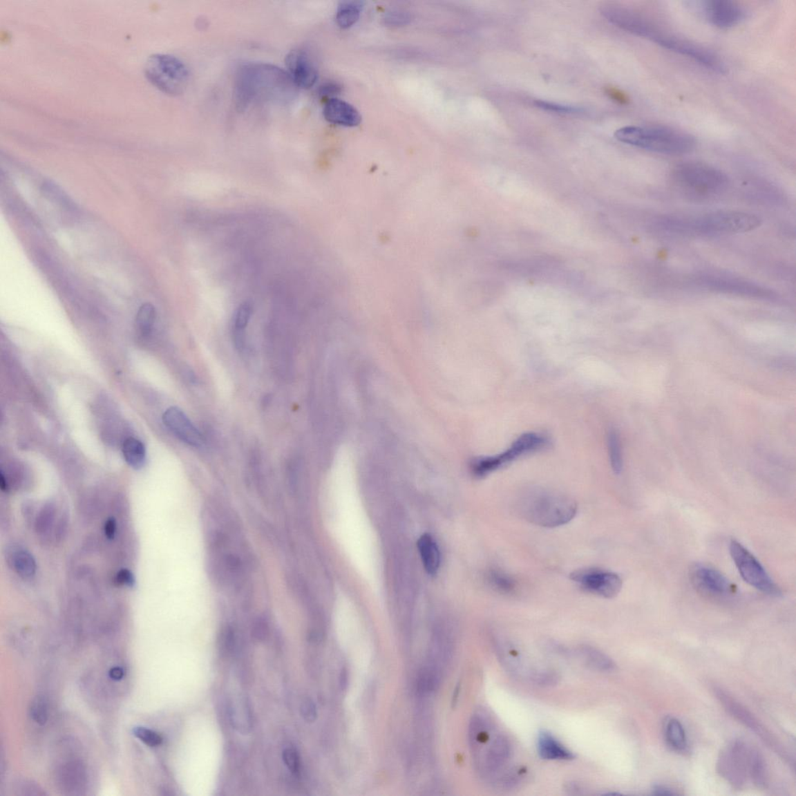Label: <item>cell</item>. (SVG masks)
<instances>
[{
    "label": "cell",
    "instance_id": "obj_1",
    "mask_svg": "<svg viewBox=\"0 0 796 796\" xmlns=\"http://www.w3.org/2000/svg\"><path fill=\"white\" fill-rule=\"evenodd\" d=\"M760 217L739 211H718L696 216H661L651 227L655 231L682 238H717L744 234L761 225Z\"/></svg>",
    "mask_w": 796,
    "mask_h": 796
},
{
    "label": "cell",
    "instance_id": "obj_2",
    "mask_svg": "<svg viewBox=\"0 0 796 796\" xmlns=\"http://www.w3.org/2000/svg\"><path fill=\"white\" fill-rule=\"evenodd\" d=\"M295 86L288 73L281 68L265 64H245L236 73V105L239 110H245L255 102L284 100Z\"/></svg>",
    "mask_w": 796,
    "mask_h": 796
},
{
    "label": "cell",
    "instance_id": "obj_3",
    "mask_svg": "<svg viewBox=\"0 0 796 796\" xmlns=\"http://www.w3.org/2000/svg\"><path fill=\"white\" fill-rule=\"evenodd\" d=\"M672 180L683 196L694 202L711 201L729 189L726 174L711 165L700 162H684L672 171Z\"/></svg>",
    "mask_w": 796,
    "mask_h": 796
},
{
    "label": "cell",
    "instance_id": "obj_4",
    "mask_svg": "<svg viewBox=\"0 0 796 796\" xmlns=\"http://www.w3.org/2000/svg\"><path fill=\"white\" fill-rule=\"evenodd\" d=\"M518 508L526 520L547 528L567 524L578 511L571 498L543 489L528 491L520 498Z\"/></svg>",
    "mask_w": 796,
    "mask_h": 796
},
{
    "label": "cell",
    "instance_id": "obj_5",
    "mask_svg": "<svg viewBox=\"0 0 796 796\" xmlns=\"http://www.w3.org/2000/svg\"><path fill=\"white\" fill-rule=\"evenodd\" d=\"M615 138L625 144L665 155H683L692 151L694 136L662 126H625L616 131Z\"/></svg>",
    "mask_w": 796,
    "mask_h": 796
},
{
    "label": "cell",
    "instance_id": "obj_6",
    "mask_svg": "<svg viewBox=\"0 0 796 796\" xmlns=\"http://www.w3.org/2000/svg\"><path fill=\"white\" fill-rule=\"evenodd\" d=\"M145 74L149 82L171 96L182 93L189 80V72L184 62L166 54L151 55L146 61Z\"/></svg>",
    "mask_w": 796,
    "mask_h": 796
},
{
    "label": "cell",
    "instance_id": "obj_7",
    "mask_svg": "<svg viewBox=\"0 0 796 796\" xmlns=\"http://www.w3.org/2000/svg\"><path fill=\"white\" fill-rule=\"evenodd\" d=\"M549 444V439L542 434L537 433L522 434L505 452L496 456L475 459L472 464V471L477 477L486 476L526 454L544 449Z\"/></svg>",
    "mask_w": 796,
    "mask_h": 796
},
{
    "label": "cell",
    "instance_id": "obj_8",
    "mask_svg": "<svg viewBox=\"0 0 796 796\" xmlns=\"http://www.w3.org/2000/svg\"><path fill=\"white\" fill-rule=\"evenodd\" d=\"M694 283L703 289L726 295L774 301L777 298L773 290L739 277L723 274L704 273L696 276Z\"/></svg>",
    "mask_w": 796,
    "mask_h": 796
},
{
    "label": "cell",
    "instance_id": "obj_9",
    "mask_svg": "<svg viewBox=\"0 0 796 796\" xmlns=\"http://www.w3.org/2000/svg\"><path fill=\"white\" fill-rule=\"evenodd\" d=\"M731 557L743 580L751 587L770 596H779L781 590L771 580L760 562L736 540L730 545Z\"/></svg>",
    "mask_w": 796,
    "mask_h": 796
},
{
    "label": "cell",
    "instance_id": "obj_10",
    "mask_svg": "<svg viewBox=\"0 0 796 796\" xmlns=\"http://www.w3.org/2000/svg\"><path fill=\"white\" fill-rule=\"evenodd\" d=\"M751 746L736 739L721 751L717 768L719 773L734 788H741L749 779L748 766Z\"/></svg>",
    "mask_w": 796,
    "mask_h": 796
},
{
    "label": "cell",
    "instance_id": "obj_11",
    "mask_svg": "<svg viewBox=\"0 0 796 796\" xmlns=\"http://www.w3.org/2000/svg\"><path fill=\"white\" fill-rule=\"evenodd\" d=\"M600 11L602 15L616 27L643 39L651 41L658 28L648 18L619 6L606 5Z\"/></svg>",
    "mask_w": 796,
    "mask_h": 796
},
{
    "label": "cell",
    "instance_id": "obj_12",
    "mask_svg": "<svg viewBox=\"0 0 796 796\" xmlns=\"http://www.w3.org/2000/svg\"><path fill=\"white\" fill-rule=\"evenodd\" d=\"M570 577L588 592L607 599L617 596L623 584L621 578L614 572L597 569L577 570Z\"/></svg>",
    "mask_w": 796,
    "mask_h": 796
},
{
    "label": "cell",
    "instance_id": "obj_13",
    "mask_svg": "<svg viewBox=\"0 0 796 796\" xmlns=\"http://www.w3.org/2000/svg\"><path fill=\"white\" fill-rule=\"evenodd\" d=\"M690 578L696 591L709 598L723 599L735 593L736 587L724 575L707 565H694Z\"/></svg>",
    "mask_w": 796,
    "mask_h": 796
},
{
    "label": "cell",
    "instance_id": "obj_14",
    "mask_svg": "<svg viewBox=\"0 0 796 796\" xmlns=\"http://www.w3.org/2000/svg\"><path fill=\"white\" fill-rule=\"evenodd\" d=\"M696 6L706 20L720 29H730L741 23L746 17V9L730 0H709Z\"/></svg>",
    "mask_w": 796,
    "mask_h": 796
},
{
    "label": "cell",
    "instance_id": "obj_15",
    "mask_svg": "<svg viewBox=\"0 0 796 796\" xmlns=\"http://www.w3.org/2000/svg\"><path fill=\"white\" fill-rule=\"evenodd\" d=\"M285 66L296 86L303 89L312 87L319 79V73L306 50L295 48L286 55Z\"/></svg>",
    "mask_w": 796,
    "mask_h": 796
},
{
    "label": "cell",
    "instance_id": "obj_16",
    "mask_svg": "<svg viewBox=\"0 0 796 796\" xmlns=\"http://www.w3.org/2000/svg\"><path fill=\"white\" fill-rule=\"evenodd\" d=\"M163 421L166 427L180 441L193 447L205 444L203 435L182 409L171 407L165 410Z\"/></svg>",
    "mask_w": 796,
    "mask_h": 796
},
{
    "label": "cell",
    "instance_id": "obj_17",
    "mask_svg": "<svg viewBox=\"0 0 796 796\" xmlns=\"http://www.w3.org/2000/svg\"><path fill=\"white\" fill-rule=\"evenodd\" d=\"M86 777L84 764L77 760L61 763L55 769L56 782L67 794H81L86 788Z\"/></svg>",
    "mask_w": 796,
    "mask_h": 796
},
{
    "label": "cell",
    "instance_id": "obj_18",
    "mask_svg": "<svg viewBox=\"0 0 796 796\" xmlns=\"http://www.w3.org/2000/svg\"><path fill=\"white\" fill-rule=\"evenodd\" d=\"M323 116L332 124L347 127L359 126L362 117L351 104L338 98H330L323 108Z\"/></svg>",
    "mask_w": 796,
    "mask_h": 796
},
{
    "label": "cell",
    "instance_id": "obj_19",
    "mask_svg": "<svg viewBox=\"0 0 796 796\" xmlns=\"http://www.w3.org/2000/svg\"><path fill=\"white\" fill-rule=\"evenodd\" d=\"M714 690L715 693H717V698L728 712L739 721H741L746 726L749 727L752 731L758 733V735H760L761 737L766 740V741L769 742L771 745H774L773 739H770L766 730H765L761 725L758 723V721L752 717L751 713L732 699L729 694L725 693L723 690L715 689Z\"/></svg>",
    "mask_w": 796,
    "mask_h": 796
},
{
    "label": "cell",
    "instance_id": "obj_20",
    "mask_svg": "<svg viewBox=\"0 0 796 796\" xmlns=\"http://www.w3.org/2000/svg\"><path fill=\"white\" fill-rule=\"evenodd\" d=\"M539 755L545 760L569 761L574 758V754L560 743L551 734L540 732L538 738Z\"/></svg>",
    "mask_w": 796,
    "mask_h": 796
},
{
    "label": "cell",
    "instance_id": "obj_21",
    "mask_svg": "<svg viewBox=\"0 0 796 796\" xmlns=\"http://www.w3.org/2000/svg\"><path fill=\"white\" fill-rule=\"evenodd\" d=\"M8 564L17 574L25 580H29L36 574V562L31 553L21 547L10 551Z\"/></svg>",
    "mask_w": 796,
    "mask_h": 796
},
{
    "label": "cell",
    "instance_id": "obj_22",
    "mask_svg": "<svg viewBox=\"0 0 796 796\" xmlns=\"http://www.w3.org/2000/svg\"><path fill=\"white\" fill-rule=\"evenodd\" d=\"M577 655L582 662L593 670L601 672L614 670L616 665L605 653L588 645L580 646L577 650Z\"/></svg>",
    "mask_w": 796,
    "mask_h": 796
},
{
    "label": "cell",
    "instance_id": "obj_23",
    "mask_svg": "<svg viewBox=\"0 0 796 796\" xmlns=\"http://www.w3.org/2000/svg\"><path fill=\"white\" fill-rule=\"evenodd\" d=\"M421 561L428 574H437L440 564V556L437 543L435 542L430 535H423L419 540Z\"/></svg>",
    "mask_w": 796,
    "mask_h": 796
},
{
    "label": "cell",
    "instance_id": "obj_24",
    "mask_svg": "<svg viewBox=\"0 0 796 796\" xmlns=\"http://www.w3.org/2000/svg\"><path fill=\"white\" fill-rule=\"evenodd\" d=\"M749 777L759 788L768 785V771L761 752L751 746L748 766Z\"/></svg>",
    "mask_w": 796,
    "mask_h": 796
},
{
    "label": "cell",
    "instance_id": "obj_25",
    "mask_svg": "<svg viewBox=\"0 0 796 796\" xmlns=\"http://www.w3.org/2000/svg\"><path fill=\"white\" fill-rule=\"evenodd\" d=\"M122 453L126 463L133 468L139 470L145 465L146 460V448L139 439L128 438L124 440L122 446Z\"/></svg>",
    "mask_w": 796,
    "mask_h": 796
},
{
    "label": "cell",
    "instance_id": "obj_26",
    "mask_svg": "<svg viewBox=\"0 0 796 796\" xmlns=\"http://www.w3.org/2000/svg\"><path fill=\"white\" fill-rule=\"evenodd\" d=\"M252 306L250 303H244L240 305L234 316V343L238 350H243L245 345V330L248 325L252 315Z\"/></svg>",
    "mask_w": 796,
    "mask_h": 796
},
{
    "label": "cell",
    "instance_id": "obj_27",
    "mask_svg": "<svg viewBox=\"0 0 796 796\" xmlns=\"http://www.w3.org/2000/svg\"><path fill=\"white\" fill-rule=\"evenodd\" d=\"M363 3L358 1L341 3L336 14V21L341 28H348L359 20Z\"/></svg>",
    "mask_w": 796,
    "mask_h": 796
},
{
    "label": "cell",
    "instance_id": "obj_28",
    "mask_svg": "<svg viewBox=\"0 0 796 796\" xmlns=\"http://www.w3.org/2000/svg\"><path fill=\"white\" fill-rule=\"evenodd\" d=\"M665 738L672 748L676 751H684L688 748L685 730L676 719H670L665 726Z\"/></svg>",
    "mask_w": 796,
    "mask_h": 796
},
{
    "label": "cell",
    "instance_id": "obj_29",
    "mask_svg": "<svg viewBox=\"0 0 796 796\" xmlns=\"http://www.w3.org/2000/svg\"><path fill=\"white\" fill-rule=\"evenodd\" d=\"M155 316H157V313H155V307L151 303H147L140 307L136 315L135 323L137 331L142 336L146 337L151 333Z\"/></svg>",
    "mask_w": 796,
    "mask_h": 796
},
{
    "label": "cell",
    "instance_id": "obj_30",
    "mask_svg": "<svg viewBox=\"0 0 796 796\" xmlns=\"http://www.w3.org/2000/svg\"><path fill=\"white\" fill-rule=\"evenodd\" d=\"M42 191L49 201L56 203L60 207L64 208L68 211H73L76 210L75 205L68 197L66 193L59 188L57 185L52 182H46L43 184Z\"/></svg>",
    "mask_w": 796,
    "mask_h": 796
},
{
    "label": "cell",
    "instance_id": "obj_31",
    "mask_svg": "<svg viewBox=\"0 0 796 796\" xmlns=\"http://www.w3.org/2000/svg\"><path fill=\"white\" fill-rule=\"evenodd\" d=\"M488 580L491 587L502 594H511L515 588L513 578L500 569H491L488 574Z\"/></svg>",
    "mask_w": 796,
    "mask_h": 796
},
{
    "label": "cell",
    "instance_id": "obj_32",
    "mask_svg": "<svg viewBox=\"0 0 796 796\" xmlns=\"http://www.w3.org/2000/svg\"><path fill=\"white\" fill-rule=\"evenodd\" d=\"M607 444L612 469L615 474L618 475L623 468V460H622L620 439L617 433L612 430L608 433Z\"/></svg>",
    "mask_w": 796,
    "mask_h": 796
},
{
    "label": "cell",
    "instance_id": "obj_33",
    "mask_svg": "<svg viewBox=\"0 0 796 796\" xmlns=\"http://www.w3.org/2000/svg\"><path fill=\"white\" fill-rule=\"evenodd\" d=\"M29 714L37 724L45 725L48 719V705L46 698L43 696H35L30 704Z\"/></svg>",
    "mask_w": 796,
    "mask_h": 796
},
{
    "label": "cell",
    "instance_id": "obj_34",
    "mask_svg": "<svg viewBox=\"0 0 796 796\" xmlns=\"http://www.w3.org/2000/svg\"><path fill=\"white\" fill-rule=\"evenodd\" d=\"M55 509L53 504H47L42 508L39 515H37L35 520L36 531L41 534H45L49 531L54 524Z\"/></svg>",
    "mask_w": 796,
    "mask_h": 796
},
{
    "label": "cell",
    "instance_id": "obj_35",
    "mask_svg": "<svg viewBox=\"0 0 796 796\" xmlns=\"http://www.w3.org/2000/svg\"><path fill=\"white\" fill-rule=\"evenodd\" d=\"M133 736L149 748H158L163 743L160 734L146 727L137 726L133 730Z\"/></svg>",
    "mask_w": 796,
    "mask_h": 796
},
{
    "label": "cell",
    "instance_id": "obj_36",
    "mask_svg": "<svg viewBox=\"0 0 796 796\" xmlns=\"http://www.w3.org/2000/svg\"><path fill=\"white\" fill-rule=\"evenodd\" d=\"M534 104L536 106V107L540 109L547 111L555 112V113L558 114L576 115L580 114L581 112H582V109L574 107V106L565 105L545 101H540V100L535 101Z\"/></svg>",
    "mask_w": 796,
    "mask_h": 796
},
{
    "label": "cell",
    "instance_id": "obj_37",
    "mask_svg": "<svg viewBox=\"0 0 796 796\" xmlns=\"http://www.w3.org/2000/svg\"><path fill=\"white\" fill-rule=\"evenodd\" d=\"M383 20L389 26H404L410 21V16L406 11L390 10L385 15Z\"/></svg>",
    "mask_w": 796,
    "mask_h": 796
},
{
    "label": "cell",
    "instance_id": "obj_38",
    "mask_svg": "<svg viewBox=\"0 0 796 796\" xmlns=\"http://www.w3.org/2000/svg\"><path fill=\"white\" fill-rule=\"evenodd\" d=\"M283 761L292 773H300L301 761L297 751L294 748H285L283 754Z\"/></svg>",
    "mask_w": 796,
    "mask_h": 796
},
{
    "label": "cell",
    "instance_id": "obj_39",
    "mask_svg": "<svg viewBox=\"0 0 796 796\" xmlns=\"http://www.w3.org/2000/svg\"><path fill=\"white\" fill-rule=\"evenodd\" d=\"M221 650L226 654H229L235 646V633L232 627H227L222 633L220 639Z\"/></svg>",
    "mask_w": 796,
    "mask_h": 796
},
{
    "label": "cell",
    "instance_id": "obj_40",
    "mask_svg": "<svg viewBox=\"0 0 796 796\" xmlns=\"http://www.w3.org/2000/svg\"><path fill=\"white\" fill-rule=\"evenodd\" d=\"M301 712L302 717L308 723H313L316 719L317 712L316 705L312 700L305 699L301 704Z\"/></svg>",
    "mask_w": 796,
    "mask_h": 796
},
{
    "label": "cell",
    "instance_id": "obj_41",
    "mask_svg": "<svg viewBox=\"0 0 796 796\" xmlns=\"http://www.w3.org/2000/svg\"><path fill=\"white\" fill-rule=\"evenodd\" d=\"M269 634V625L264 618H259L253 627V636L258 641H264Z\"/></svg>",
    "mask_w": 796,
    "mask_h": 796
},
{
    "label": "cell",
    "instance_id": "obj_42",
    "mask_svg": "<svg viewBox=\"0 0 796 796\" xmlns=\"http://www.w3.org/2000/svg\"><path fill=\"white\" fill-rule=\"evenodd\" d=\"M116 582L120 585H126L129 587H133L135 584L133 574L127 569H122L117 572Z\"/></svg>",
    "mask_w": 796,
    "mask_h": 796
},
{
    "label": "cell",
    "instance_id": "obj_43",
    "mask_svg": "<svg viewBox=\"0 0 796 796\" xmlns=\"http://www.w3.org/2000/svg\"><path fill=\"white\" fill-rule=\"evenodd\" d=\"M606 93L609 97L618 103L626 104L627 102L628 99L625 93L618 89L614 88V87H608V88L606 89Z\"/></svg>",
    "mask_w": 796,
    "mask_h": 796
},
{
    "label": "cell",
    "instance_id": "obj_44",
    "mask_svg": "<svg viewBox=\"0 0 796 796\" xmlns=\"http://www.w3.org/2000/svg\"><path fill=\"white\" fill-rule=\"evenodd\" d=\"M341 91V86L334 83H327L321 86L320 93L323 96L337 95Z\"/></svg>",
    "mask_w": 796,
    "mask_h": 796
},
{
    "label": "cell",
    "instance_id": "obj_45",
    "mask_svg": "<svg viewBox=\"0 0 796 796\" xmlns=\"http://www.w3.org/2000/svg\"><path fill=\"white\" fill-rule=\"evenodd\" d=\"M116 520L113 518L108 519L104 525L105 536L109 540H113L116 533Z\"/></svg>",
    "mask_w": 796,
    "mask_h": 796
},
{
    "label": "cell",
    "instance_id": "obj_46",
    "mask_svg": "<svg viewBox=\"0 0 796 796\" xmlns=\"http://www.w3.org/2000/svg\"><path fill=\"white\" fill-rule=\"evenodd\" d=\"M109 676L113 681H121L124 677V670L122 667H115L111 669Z\"/></svg>",
    "mask_w": 796,
    "mask_h": 796
},
{
    "label": "cell",
    "instance_id": "obj_47",
    "mask_svg": "<svg viewBox=\"0 0 796 796\" xmlns=\"http://www.w3.org/2000/svg\"><path fill=\"white\" fill-rule=\"evenodd\" d=\"M653 794L657 795H673L676 793L672 791V790L667 787L657 786L653 788Z\"/></svg>",
    "mask_w": 796,
    "mask_h": 796
},
{
    "label": "cell",
    "instance_id": "obj_48",
    "mask_svg": "<svg viewBox=\"0 0 796 796\" xmlns=\"http://www.w3.org/2000/svg\"><path fill=\"white\" fill-rule=\"evenodd\" d=\"M347 681H348L347 671L345 670H343L341 671V686L342 688H344V686L345 687L347 685Z\"/></svg>",
    "mask_w": 796,
    "mask_h": 796
}]
</instances>
